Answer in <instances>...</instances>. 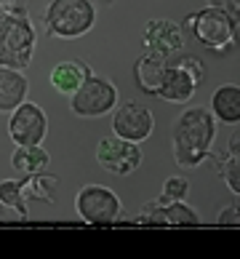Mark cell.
Wrapping results in <instances>:
<instances>
[{
	"label": "cell",
	"mask_w": 240,
	"mask_h": 259,
	"mask_svg": "<svg viewBox=\"0 0 240 259\" xmlns=\"http://www.w3.org/2000/svg\"><path fill=\"white\" fill-rule=\"evenodd\" d=\"M3 208H6V206H3V203H0V217H3Z\"/></svg>",
	"instance_id": "26"
},
{
	"label": "cell",
	"mask_w": 240,
	"mask_h": 259,
	"mask_svg": "<svg viewBox=\"0 0 240 259\" xmlns=\"http://www.w3.org/2000/svg\"><path fill=\"white\" fill-rule=\"evenodd\" d=\"M118 107V85L104 75L91 72L75 94H70V110L78 118H102Z\"/></svg>",
	"instance_id": "6"
},
{
	"label": "cell",
	"mask_w": 240,
	"mask_h": 259,
	"mask_svg": "<svg viewBox=\"0 0 240 259\" xmlns=\"http://www.w3.org/2000/svg\"><path fill=\"white\" fill-rule=\"evenodd\" d=\"M93 70L88 62L83 59H67V62H59L51 67V72H48V83L54 85L56 94H64V97H70L75 94L83 85V80L88 78Z\"/></svg>",
	"instance_id": "14"
},
{
	"label": "cell",
	"mask_w": 240,
	"mask_h": 259,
	"mask_svg": "<svg viewBox=\"0 0 240 259\" xmlns=\"http://www.w3.org/2000/svg\"><path fill=\"white\" fill-rule=\"evenodd\" d=\"M3 19H6V8L0 6V24H3Z\"/></svg>",
	"instance_id": "24"
},
{
	"label": "cell",
	"mask_w": 240,
	"mask_h": 259,
	"mask_svg": "<svg viewBox=\"0 0 240 259\" xmlns=\"http://www.w3.org/2000/svg\"><path fill=\"white\" fill-rule=\"evenodd\" d=\"M30 80L22 70L0 67V112H14L22 102H27Z\"/></svg>",
	"instance_id": "15"
},
{
	"label": "cell",
	"mask_w": 240,
	"mask_h": 259,
	"mask_svg": "<svg viewBox=\"0 0 240 259\" xmlns=\"http://www.w3.org/2000/svg\"><path fill=\"white\" fill-rule=\"evenodd\" d=\"M45 134H48V118L43 107L35 102H22L8 118V137L16 147L43 145Z\"/></svg>",
	"instance_id": "8"
},
{
	"label": "cell",
	"mask_w": 240,
	"mask_h": 259,
	"mask_svg": "<svg viewBox=\"0 0 240 259\" xmlns=\"http://www.w3.org/2000/svg\"><path fill=\"white\" fill-rule=\"evenodd\" d=\"M184 24L195 35V40L214 54H227L232 51V46H237V19L224 14L222 8L206 6L200 11L189 14Z\"/></svg>",
	"instance_id": "4"
},
{
	"label": "cell",
	"mask_w": 240,
	"mask_h": 259,
	"mask_svg": "<svg viewBox=\"0 0 240 259\" xmlns=\"http://www.w3.org/2000/svg\"><path fill=\"white\" fill-rule=\"evenodd\" d=\"M45 35L62 40H78L96 24L93 0H51L43 11Z\"/></svg>",
	"instance_id": "2"
},
{
	"label": "cell",
	"mask_w": 240,
	"mask_h": 259,
	"mask_svg": "<svg viewBox=\"0 0 240 259\" xmlns=\"http://www.w3.org/2000/svg\"><path fill=\"white\" fill-rule=\"evenodd\" d=\"M51 166V155L43 145H32V147H16L11 155V168L19 174H37Z\"/></svg>",
	"instance_id": "18"
},
{
	"label": "cell",
	"mask_w": 240,
	"mask_h": 259,
	"mask_svg": "<svg viewBox=\"0 0 240 259\" xmlns=\"http://www.w3.org/2000/svg\"><path fill=\"white\" fill-rule=\"evenodd\" d=\"M203 78H206L203 62L198 56H181L179 62H168L155 97H160L163 102H171V104H187L195 97Z\"/></svg>",
	"instance_id": "5"
},
{
	"label": "cell",
	"mask_w": 240,
	"mask_h": 259,
	"mask_svg": "<svg viewBox=\"0 0 240 259\" xmlns=\"http://www.w3.org/2000/svg\"><path fill=\"white\" fill-rule=\"evenodd\" d=\"M208 6L222 8L224 14H229L232 19H237V22H240V0H208Z\"/></svg>",
	"instance_id": "22"
},
{
	"label": "cell",
	"mask_w": 240,
	"mask_h": 259,
	"mask_svg": "<svg viewBox=\"0 0 240 259\" xmlns=\"http://www.w3.org/2000/svg\"><path fill=\"white\" fill-rule=\"evenodd\" d=\"M237 147H240V131H237V126H235V131L229 134L227 150L222 152V155H216V152L211 150L208 158H206V160H211V163H216L219 177L224 179L227 190H229L235 198H237V193H240V150H237Z\"/></svg>",
	"instance_id": "13"
},
{
	"label": "cell",
	"mask_w": 240,
	"mask_h": 259,
	"mask_svg": "<svg viewBox=\"0 0 240 259\" xmlns=\"http://www.w3.org/2000/svg\"><path fill=\"white\" fill-rule=\"evenodd\" d=\"M37 32L30 14H6L0 24V67L27 70L35 56Z\"/></svg>",
	"instance_id": "3"
},
{
	"label": "cell",
	"mask_w": 240,
	"mask_h": 259,
	"mask_svg": "<svg viewBox=\"0 0 240 259\" xmlns=\"http://www.w3.org/2000/svg\"><path fill=\"white\" fill-rule=\"evenodd\" d=\"M96 163L115 177H128L141 166V150L136 142L120 137H104L96 145Z\"/></svg>",
	"instance_id": "9"
},
{
	"label": "cell",
	"mask_w": 240,
	"mask_h": 259,
	"mask_svg": "<svg viewBox=\"0 0 240 259\" xmlns=\"http://www.w3.org/2000/svg\"><path fill=\"white\" fill-rule=\"evenodd\" d=\"M75 211H78V217L83 222L104 227V225H112L120 219L123 203L115 190L104 187V185H85L75 195Z\"/></svg>",
	"instance_id": "7"
},
{
	"label": "cell",
	"mask_w": 240,
	"mask_h": 259,
	"mask_svg": "<svg viewBox=\"0 0 240 259\" xmlns=\"http://www.w3.org/2000/svg\"><path fill=\"white\" fill-rule=\"evenodd\" d=\"M6 14H30V0H0Z\"/></svg>",
	"instance_id": "23"
},
{
	"label": "cell",
	"mask_w": 240,
	"mask_h": 259,
	"mask_svg": "<svg viewBox=\"0 0 240 259\" xmlns=\"http://www.w3.org/2000/svg\"><path fill=\"white\" fill-rule=\"evenodd\" d=\"M214 222L219 225V227H237L240 225V208H237V198H235V203L232 206H227V208H222V214H219Z\"/></svg>",
	"instance_id": "21"
},
{
	"label": "cell",
	"mask_w": 240,
	"mask_h": 259,
	"mask_svg": "<svg viewBox=\"0 0 240 259\" xmlns=\"http://www.w3.org/2000/svg\"><path fill=\"white\" fill-rule=\"evenodd\" d=\"M211 115L227 126L240 123V85L237 83H224L211 94Z\"/></svg>",
	"instance_id": "16"
},
{
	"label": "cell",
	"mask_w": 240,
	"mask_h": 259,
	"mask_svg": "<svg viewBox=\"0 0 240 259\" xmlns=\"http://www.w3.org/2000/svg\"><path fill=\"white\" fill-rule=\"evenodd\" d=\"M139 225H152V227H195L200 225V214L184 200H171V203H160V200H150L139 208L136 217Z\"/></svg>",
	"instance_id": "10"
},
{
	"label": "cell",
	"mask_w": 240,
	"mask_h": 259,
	"mask_svg": "<svg viewBox=\"0 0 240 259\" xmlns=\"http://www.w3.org/2000/svg\"><path fill=\"white\" fill-rule=\"evenodd\" d=\"M112 131H115V137L139 145V142L152 137V131H155V118H152V112L144 107V104L126 102V104H120V107H115Z\"/></svg>",
	"instance_id": "11"
},
{
	"label": "cell",
	"mask_w": 240,
	"mask_h": 259,
	"mask_svg": "<svg viewBox=\"0 0 240 259\" xmlns=\"http://www.w3.org/2000/svg\"><path fill=\"white\" fill-rule=\"evenodd\" d=\"M141 40L147 46V54L163 56V59H168V56H174L184 49V32H181V27L176 22H168V19L150 22L141 32Z\"/></svg>",
	"instance_id": "12"
},
{
	"label": "cell",
	"mask_w": 240,
	"mask_h": 259,
	"mask_svg": "<svg viewBox=\"0 0 240 259\" xmlns=\"http://www.w3.org/2000/svg\"><path fill=\"white\" fill-rule=\"evenodd\" d=\"M189 195V179L187 177H168L163 182V193L158 195L160 203H171V200H187Z\"/></svg>",
	"instance_id": "20"
},
{
	"label": "cell",
	"mask_w": 240,
	"mask_h": 259,
	"mask_svg": "<svg viewBox=\"0 0 240 259\" xmlns=\"http://www.w3.org/2000/svg\"><path fill=\"white\" fill-rule=\"evenodd\" d=\"M0 203L6 208H14L22 219L30 217V203H27V198H24V177L0 182Z\"/></svg>",
	"instance_id": "19"
},
{
	"label": "cell",
	"mask_w": 240,
	"mask_h": 259,
	"mask_svg": "<svg viewBox=\"0 0 240 259\" xmlns=\"http://www.w3.org/2000/svg\"><path fill=\"white\" fill-rule=\"evenodd\" d=\"M168 67V59L163 56H155V54H141L136 64H133V80H136L139 91L147 94V97H155L158 85H160V78Z\"/></svg>",
	"instance_id": "17"
},
{
	"label": "cell",
	"mask_w": 240,
	"mask_h": 259,
	"mask_svg": "<svg viewBox=\"0 0 240 259\" xmlns=\"http://www.w3.org/2000/svg\"><path fill=\"white\" fill-rule=\"evenodd\" d=\"M102 3H107V6H110V3H115V0H102Z\"/></svg>",
	"instance_id": "25"
},
{
	"label": "cell",
	"mask_w": 240,
	"mask_h": 259,
	"mask_svg": "<svg viewBox=\"0 0 240 259\" xmlns=\"http://www.w3.org/2000/svg\"><path fill=\"white\" fill-rule=\"evenodd\" d=\"M216 139V118L208 107H184L171 128V150L179 168L200 166Z\"/></svg>",
	"instance_id": "1"
}]
</instances>
